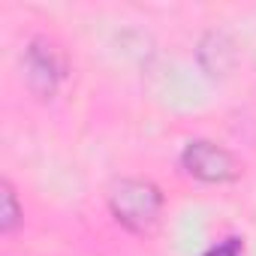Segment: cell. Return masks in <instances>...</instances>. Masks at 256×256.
<instances>
[{
    "label": "cell",
    "mask_w": 256,
    "mask_h": 256,
    "mask_svg": "<svg viewBox=\"0 0 256 256\" xmlns=\"http://www.w3.org/2000/svg\"><path fill=\"white\" fill-rule=\"evenodd\" d=\"M112 211L126 229L145 232L157 223V217L163 211V196L151 181L126 178L112 190Z\"/></svg>",
    "instance_id": "1"
},
{
    "label": "cell",
    "mask_w": 256,
    "mask_h": 256,
    "mask_svg": "<svg viewBox=\"0 0 256 256\" xmlns=\"http://www.w3.org/2000/svg\"><path fill=\"white\" fill-rule=\"evenodd\" d=\"M181 163L193 178L205 184H226V181H235L241 172L235 157L214 142H190L181 154Z\"/></svg>",
    "instance_id": "2"
},
{
    "label": "cell",
    "mask_w": 256,
    "mask_h": 256,
    "mask_svg": "<svg viewBox=\"0 0 256 256\" xmlns=\"http://www.w3.org/2000/svg\"><path fill=\"white\" fill-rule=\"evenodd\" d=\"M28 76H30V84L40 90V94H52L64 76V64L54 52V46L36 40L30 48H28Z\"/></svg>",
    "instance_id": "3"
},
{
    "label": "cell",
    "mask_w": 256,
    "mask_h": 256,
    "mask_svg": "<svg viewBox=\"0 0 256 256\" xmlns=\"http://www.w3.org/2000/svg\"><path fill=\"white\" fill-rule=\"evenodd\" d=\"M0 199H4V211H0V217H4V220H0V223H4V232H10L18 223V205H16V196H12V187L10 184H4V196H0Z\"/></svg>",
    "instance_id": "4"
},
{
    "label": "cell",
    "mask_w": 256,
    "mask_h": 256,
    "mask_svg": "<svg viewBox=\"0 0 256 256\" xmlns=\"http://www.w3.org/2000/svg\"><path fill=\"white\" fill-rule=\"evenodd\" d=\"M241 253V241L238 238H223L220 244H214L205 256H238Z\"/></svg>",
    "instance_id": "5"
}]
</instances>
